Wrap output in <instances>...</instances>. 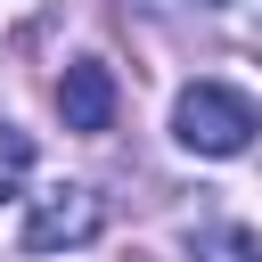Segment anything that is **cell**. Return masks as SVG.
Masks as SVG:
<instances>
[{
    "mask_svg": "<svg viewBox=\"0 0 262 262\" xmlns=\"http://www.w3.org/2000/svg\"><path fill=\"white\" fill-rule=\"evenodd\" d=\"M254 131H262V115H254V98L229 90V82H188V90L172 98V139H180L188 156H246Z\"/></svg>",
    "mask_w": 262,
    "mask_h": 262,
    "instance_id": "cell-1",
    "label": "cell"
},
{
    "mask_svg": "<svg viewBox=\"0 0 262 262\" xmlns=\"http://www.w3.org/2000/svg\"><path fill=\"white\" fill-rule=\"evenodd\" d=\"M98 229H106V196L82 188V180H66V188L33 196V213H25V254H74V246H90Z\"/></svg>",
    "mask_w": 262,
    "mask_h": 262,
    "instance_id": "cell-2",
    "label": "cell"
},
{
    "mask_svg": "<svg viewBox=\"0 0 262 262\" xmlns=\"http://www.w3.org/2000/svg\"><path fill=\"white\" fill-rule=\"evenodd\" d=\"M57 115H66V131H106L115 123V74L98 57H74L57 74Z\"/></svg>",
    "mask_w": 262,
    "mask_h": 262,
    "instance_id": "cell-3",
    "label": "cell"
},
{
    "mask_svg": "<svg viewBox=\"0 0 262 262\" xmlns=\"http://www.w3.org/2000/svg\"><path fill=\"white\" fill-rule=\"evenodd\" d=\"M25 180H33V139H25L16 123H0V205L25 196Z\"/></svg>",
    "mask_w": 262,
    "mask_h": 262,
    "instance_id": "cell-4",
    "label": "cell"
},
{
    "mask_svg": "<svg viewBox=\"0 0 262 262\" xmlns=\"http://www.w3.org/2000/svg\"><path fill=\"white\" fill-rule=\"evenodd\" d=\"M196 254H221V262H254V237H246V229H196Z\"/></svg>",
    "mask_w": 262,
    "mask_h": 262,
    "instance_id": "cell-5",
    "label": "cell"
}]
</instances>
